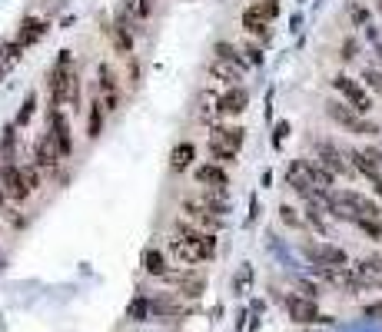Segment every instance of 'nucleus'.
Returning <instances> with one entry per match:
<instances>
[{
  "label": "nucleus",
  "mask_w": 382,
  "mask_h": 332,
  "mask_svg": "<svg viewBox=\"0 0 382 332\" xmlns=\"http://www.w3.org/2000/svg\"><path fill=\"white\" fill-rule=\"evenodd\" d=\"M167 249H169V256L176 259V263H183V266H197V263L213 259L216 240H213V233L197 229L193 223H176V236L169 240Z\"/></svg>",
  "instance_id": "1"
},
{
  "label": "nucleus",
  "mask_w": 382,
  "mask_h": 332,
  "mask_svg": "<svg viewBox=\"0 0 382 332\" xmlns=\"http://www.w3.org/2000/svg\"><path fill=\"white\" fill-rule=\"evenodd\" d=\"M76 83H80V76H76V67H74V53H70V50H60L53 67H50V74H47L50 106H60V110L70 106V93H74Z\"/></svg>",
  "instance_id": "2"
},
{
  "label": "nucleus",
  "mask_w": 382,
  "mask_h": 332,
  "mask_svg": "<svg viewBox=\"0 0 382 332\" xmlns=\"http://www.w3.org/2000/svg\"><path fill=\"white\" fill-rule=\"evenodd\" d=\"M243 140H246L243 126H226V123L213 126V130H210V156H213V163H219V166L236 163Z\"/></svg>",
  "instance_id": "3"
},
{
  "label": "nucleus",
  "mask_w": 382,
  "mask_h": 332,
  "mask_svg": "<svg viewBox=\"0 0 382 332\" xmlns=\"http://www.w3.org/2000/svg\"><path fill=\"white\" fill-rule=\"evenodd\" d=\"M326 117L333 123H339L342 130H349L356 136H379V123L366 120V113H359V110H352L346 100H326Z\"/></svg>",
  "instance_id": "4"
},
{
  "label": "nucleus",
  "mask_w": 382,
  "mask_h": 332,
  "mask_svg": "<svg viewBox=\"0 0 382 332\" xmlns=\"http://www.w3.org/2000/svg\"><path fill=\"white\" fill-rule=\"evenodd\" d=\"M313 150H316L313 160H319L333 176H352L356 173V166L349 163V153L342 150L339 143H333V140H313Z\"/></svg>",
  "instance_id": "5"
},
{
  "label": "nucleus",
  "mask_w": 382,
  "mask_h": 332,
  "mask_svg": "<svg viewBox=\"0 0 382 332\" xmlns=\"http://www.w3.org/2000/svg\"><path fill=\"white\" fill-rule=\"evenodd\" d=\"M0 190H3V197L10 199V203H27L33 193V183L20 163L0 166Z\"/></svg>",
  "instance_id": "6"
},
{
  "label": "nucleus",
  "mask_w": 382,
  "mask_h": 332,
  "mask_svg": "<svg viewBox=\"0 0 382 332\" xmlns=\"http://www.w3.org/2000/svg\"><path fill=\"white\" fill-rule=\"evenodd\" d=\"M276 14H279V3L276 0H256V3H249L243 10V31L253 33V37H266Z\"/></svg>",
  "instance_id": "7"
},
{
  "label": "nucleus",
  "mask_w": 382,
  "mask_h": 332,
  "mask_svg": "<svg viewBox=\"0 0 382 332\" xmlns=\"http://www.w3.org/2000/svg\"><path fill=\"white\" fill-rule=\"evenodd\" d=\"M333 87H336V93L352 110H359V113H369V110H372V93L366 90V83H359V80H352V76H346V74H336L333 76Z\"/></svg>",
  "instance_id": "8"
},
{
  "label": "nucleus",
  "mask_w": 382,
  "mask_h": 332,
  "mask_svg": "<svg viewBox=\"0 0 382 332\" xmlns=\"http://www.w3.org/2000/svg\"><path fill=\"white\" fill-rule=\"evenodd\" d=\"M97 97L107 113H117L120 110V76L110 63H100L97 67Z\"/></svg>",
  "instance_id": "9"
},
{
  "label": "nucleus",
  "mask_w": 382,
  "mask_h": 332,
  "mask_svg": "<svg viewBox=\"0 0 382 332\" xmlns=\"http://www.w3.org/2000/svg\"><path fill=\"white\" fill-rule=\"evenodd\" d=\"M303 253L313 259L316 266H322V269H346V266H349L346 249H339L333 242H306Z\"/></svg>",
  "instance_id": "10"
},
{
  "label": "nucleus",
  "mask_w": 382,
  "mask_h": 332,
  "mask_svg": "<svg viewBox=\"0 0 382 332\" xmlns=\"http://www.w3.org/2000/svg\"><path fill=\"white\" fill-rule=\"evenodd\" d=\"M47 133L53 136V143L60 147L63 160L74 153V133H70V120H67V113H63L60 106H50V113H47Z\"/></svg>",
  "instance_id": "11"
},
{
  "label": "nucleus",
  "mask_w": 382,
  "mask_h": 332,
  "mask_svg": "<svg viewBox=\"0 0 382 332\" xmlns=\"http://www.w3.org/2000/svg\"><path fill=\"white\" fill-rule=\"evenodd\" d=\"M197 183L210 193V197H226V186H229V173L219 163H203L197 166Z\"/></svg>",
  "instance_id": "12"
},
{
  "label": "nucleus",
  "mask_w": 382,
  "mask_h": 332,
  "mask_svg": "<svg viewBox=\"0 0 382 332\" xmlns=\"http://www.w3.org/2000/svg\"><path fill=\"white\" fill-rule=\"evenodd\" d=\"M349 153V163L356 166V173H363L366 180H379L382 176V150L376 147H363V150H346Z\"/></svg>",
  "instance_id": "13"
},
{
  "label": "nucleus",
  "mask_w": 382,
  "mask_h": 332,
  "mask_svg": "<svg viewBox=\"0 0 382 332\" xmlns=\"http://www.w3.org/2000/svg\"><path fill=\"white\" fill-rule=\"evenodd\" d=\"M60 160H63V153H60V147L53 143V136L50 133L37 136V143H33V163L40 166V169H47V173H53V169L60 166Z\"/></svg>",
  "instance_id": "14"
},
{
  "label": "nucleus",
  "mask_w": 382,
  "mask_h": 332,
  "mask_svg": "<svg viewBox=\"0 0 382 332\" xmlns=\"http://www.w3.org/2000/svg\"><path fill=\"white\" fill-rule=\"evenodd\" d=\"M286 313H290L292 322H303V326H309V322H319V306H316V299L313 296H290L286 299Z\"/></svg>",
  "instance_id": "15"
},
{
  "label": "nucleus",
  "mask_w": 382,
  "mask_h": 332,
  "mask_svg": "<svg viewBox=\"0 0 382 332\" xmlns=\"http://www.w3.org/2000/svg\"><path fill=\"white\" fill-rule=\"evenodd\" d=\"M246 106H249V93L236 83V87H229V90L216 100V113H219V117H240Z\"/></svg>",
  "instance_id": "16"
},
{
  "label": "nucleus",
  "mask_w": 382,
  "mask_h": 332,
  "mask_svg": "<svg viewBox=\"0 0 382 332\" xmlns=\"http://www.w3.org/2000/svg\"><path fill=\"white\" fill-rule=\"evenodd\" d=\"M183 210H186V216H190V223H197L199 229H206V233H216V229H219V216H216L203 199H186Z\"/></svg>",
  "instance_id": "17"
},
{
  "label": "nucleus",
  "mask_w": 382,
  "mask_h": 332,
  "mask_svg": "<svg viewBox=\"0 0 382 332\" xmlns=\"http://www.w3.org/2000/svg\"><path fill=\"white\" fill-rule=\"evenodd\" d=\"M44 33H47V20H40V17H27V20H20V31L14 33V40L20 44V50H31Z\"/></svg>",
  "instance_id": "18"
},
{
  "label": "nucleus",
  "mask_w": 382,
  "mask_h": 332,
  "mask_svg": "<svg viewBox=\"0 0 382 332\" xmlns=\"http://www.w3.org/2000/svg\"><path fill=\"white\" fill-rule=\"evenodd\" d=\"M169 279H173V286L180 289V296H186V299H197L199 292H203V286H206V279L197 269H180V272H173Z\"/></svg>",
  "instance_id": "19"
},
{
  "label": "nucleus",
  "mask_w": 382,
  "mask_h": 332,
  "mask_svg": "<svg viewBox=\"0 0 382 332\" xmlns=\"http://www.w3.org/2000/svg\"><path fill=\"white\" fill-rule=\"evenodd\" d=\"M246 67L236 60H223V57H216L213 63H210V76H216V80H223V83H229V87H236L240 80H243Z\"/></svg>",
  "instance_id": "20"
},
{
  "label": "nucleus",
  "mask_w": 382,
  "mask_h": 332,
  "mask_svg": "<svg viewBox=\"0 0 382 332\" xmlns=\"http://www.w3.org/2000/svg\"><path fill=\"white\" fill-rule=\"evenodd\" d=\"M17 123H10L7 130H3V140H0V166H14L20 160V153H17Z\"/></svg>",
  "instance_id": "21"
},
{
  "label": "nucleus",
  "mask_w": 382,
  "mask_h": 332,
  "mask_svg": "<svg viewBox=\"0 0 382 332\" xmlns=\"http://www.w3.org/2000/svg\"><path fill=\"white\" fill-rule=\"evenodd\" d=\"M103 123H107V110H103V103H100V97H93L90 117H87V136L97 140V136L103 133Z\"/></svg>",
  "instance_id": "22"
},
{
  "label": "nucleus",
  "mask_w": 382,
  "mask_h": 332,
  "mask_svg": "<svg viewBox=\"0 0 382 332\" xmlns=\"http://www.w3.org/2000/svg\"><path fill=\"white\" fill-rule=\"evenodd\" d=\"M150 313H163V316H176V313H183V302L176 299V296H169V292H163V296H156V299H150Z\"/></svg>",
  "instance_id": "23"
},
{
  "label": "nucleus",
  "mask_w": 382,
  "mask_h": 332,
  "mask_svg": "<svg viewBox=\"0 0 382 332\" xmlns=\"http://www.w3.org/2000/svg\"><path fill=\"white\" fill-rule=\"evenodd\" d=\"M193 156H197V150H193V143H180L176 150L169 153V166H173V169H186Z\"/></svg>",
  "instance_id": "24"
},
{
  "label": "nucleus",
  "mask_w": 382,
  "mask_h": 332,
  "mask_svg": "<svg viewBox=\"0 0 382 332\" xmlns=\"http://www.w3.org/2000/svg\"><path fill=\"white\" fill-rule=\"evenodd\" d=\"M123 10L140 24V20H147L153 14V0H123Z\"/></svg>",
  "instance_id": "25"
},
{
  "label": "nucleus",
  "mask_w": 382,
  "mask_h": 332,
  "mask_svg": "<svg viewBox=\"0 0 382 332\" xmlns=\"http://www.w3.org/2000/svg\"><path fill=\"white\" fill-rule=\"evenodd\" d=\"M143 269L150 272V276H167L163 253H160V249H147V256H143Z\"/></svg>",
  "instance_id": "26"
},
{
  "label": "nucleus",
  "mask_w": 382,
  "mask_h": 332,
  "mask_svg": "<svg viewBox=\"0 0 382 332\" xmlns=\"http://www.w3.org/2000/svg\"><path fill=\"white\" fill-rule=\"evenodd\" d=\"M20 53H24V50H20V44H17V40H7V44H0V63H3V67L17 63V60H20Z\"/></svg>",
  "instance_id": "27"
},
{
  "label": "nucleus",
  "mask_w": 382,
  "mask_h": 332,
  "mask_svg": "<svg viewBox=\"0 0 382 332\" xmlns=\"http://www.w3.org/2000/svg\"><path fill=\"white\" fill-rule=\"evenodd\" d=\"M33 110H37V93H27V100H24V110L17 113V126H27L33 120Z\"/></svg>",
  "instance_id": "28"
},
{
  "label": "nucleus",
  "mask_w": 382,
  "mask_h": 332,
  "mask_svg": "<svg viewBox=\"0 0 382 332\" xmlns=\"http://www.w3.org/2000/svg\"><path fill=\"white\" fill-rule=\"evenodd\" d=\"M356 272H363V276H379L382 272V256H366L356 263Z\"/></svg>",
  "instance_id": "29"
},
{
  "label": "nucleus",
  "mask_w": 382,
  "mask_h": 332,
  "mask_svg": "<svg viewBox=\"0 0 382 332\" xmlns=\"http://www.w3.org/2000/svg\"><path fill=\"white\" fill-rule=\"evenodd\" d=\"M363 83H366L372 93H382V70H376V67H366V70H363Z\"/></svg>",
  "instance_id": "30"
},
{
  "label": "nucleus",
  "mask_w": 382,
  "mask_h": 332,
  "mask_svg": "<svg viewBox=\"0 0 382 332\" xmlns=\"http://www.w3.org/2000/svg\"><path fill=\"white\" fill-rule=\"evenodd\" d=\"M279 216H283V223H290V226H303V219L296 216L292 206H279Z\"/></svg>",
  "instance_id": "31"
},
{
  "label": "nucleus",
  "mask_w": 382,
  "mask_h": 332,
  "mask_svg": "<svg viewBox=\"0 0 382 332\" xmlns=\"http://www.w3.org/2000/svg\"><path fill=\"white\" fill-rule=\"evenodd\" d=\"M366 20H369V10H366V7H359V3H356V7H352V24H356V27H363Z\"/></svg>",
  "instance_id": "32"
},
{
  "label": "nucleus",
  "mask_w": 382,
  "mask_h": 332,
  "mask_svg": "<svg viewBox=\"0 0 382 332\" xmlns=\"http://www.w3.org/2000/svg\"><path fill=\"white\" fill-rule=\"evenodd\" d=\"M363 316H366V319H382V299L379 302H369L366 309H363Z\"/></svg>",
  "instance_id": "33"
},
{
  "label": "nucleus",
  "mask_w": 382,
  "mask_h": 332,
  "mask_svg": "<svg viewBox=\"0 0 382 332\" xmlns=\"http://www.w3.org/2000/svg\"><path fill=\"white\" fill-rule=\"evenodd\" d=\"M246 53H249V63H263V53H260V47H256V44L246 47Z\"/></svg>",
  "instance_id": "34"
},
{
  "label": "nucleus",
  "mask_w": 382,
  "mask_h": 332,
  "mask_svg": "<svg viewBox=\"0 0 382 332\" xmlns=\"http://www.w3.org/2000/svg\"><path fill=\"white\" fill-rule=\"evenodd\" d=\"M356 57V40H346L342 44V60H352Z\"/></svg>",
  "instance_id": "35"
},
{
  "label": "nucleus",
  "mask_w": 382,
  "mask_h": 332,
  "mask_svg": "<svg viewBox=\"0 0 382 332\" xmlns=\"http://www.w3.org/2000/svg\"><path fill=\"white\" fill-rule=\"evenodd\" d=\"M376 60H379V67H382V44H376Z\"/></svg>",
  "instance_id": "36"
},
{
  "label": "nucleus",
  "mask_w": 382,
  "mask_h": 332,
  "mask_svg": "<svg viewBox=\"0 0 382 332\" xmlns=\"http://www.w3.org/2000/svg\"><path fill=\"white\" fill-rule=\"evenodd\" d=\"M372 186H376V193H379V199H382V176H379L376 183H372Z\"/></svg>",
  "instance_id": "37"
},
{
  "label": "nucleus",
  "mask_w": 382,
  "mask_h": 332,
  "mask_svg": "<svg viewBox=\"0 0 382 332\" xmlns=\"http://www.w3.org/2000/svg\"><path fill=\"white\" fill-rule=\"evenodd\" d=\"M3 74H7V67H3V63H0V80H3Z\"/></svg>",
  "instance_id": "38"
},
{
  "label": "nucleus",
  "mask_w": 382,
  "mask_h": 332,
  "mask_svg": "<svg viewBox=\"0 0 382 332\" xmlns=\"http://www.w3.org/2000/svg\"><path fill=\"white\" fill-rule=\"evenodd\" d=\"M376 7H379V14H382V0H376Z\"/></svg>",
  "instance_id": "39"
},
{
  "label": "nucleus",
  "mask_w": 382,
  "mask_h": 332,
  "mask_svg": "<svg viewBox=\"0 0 382 332\" xmlns=\"http://www.w3.org/2000/svg\"><path fill=\"white\" fill-rule=\"evenodd\" d=\"M276 3H279V0H276Z\"/></svg>",
  "instance_id": "40"
}]
</instances>
